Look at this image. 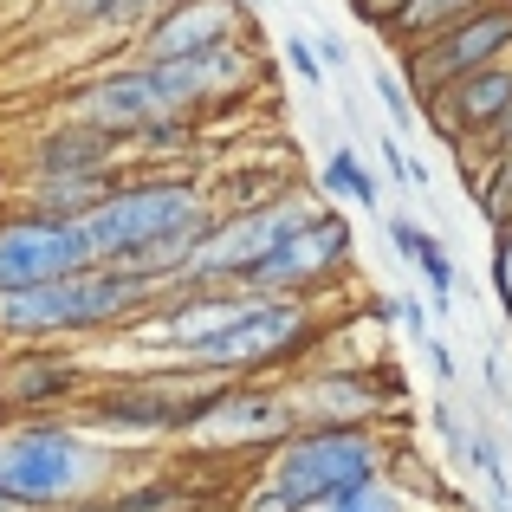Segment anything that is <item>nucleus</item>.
Wrapping results in <instances>:
<instances>
[{
    "instance_id": "f704fd0d",
    "label": "nucleus",
    "mask_w": 512,
    "mask_h": 512,
    "mask_svg": "<svg viewBox=\"0 0 512 512\" xmlns=\"http://www.w3.org/2000/svg\"><path fill=\"white\" fill-rule=\"evenodd\" d=\"M0 512H26V506H20V500H7V493H0Z\"/></svg>"
},
{
    "instance_id": "9d476101",
    "label": "nucleus",
    "mask_w": 512,
    "mask_h": 512,
    "mask_svg": "<svg viewBox=\"0 0 512 512\" xmlns=\"http://www.w3.org/2000/svg\"><path fill=\"white\" fill-rule=\"evenodd\" d=\"M240 39H260V20H253V0H182V7H163L130 33L124 59L137 65H188L201 52L240 46Z\"/></svg>"
},
{
    "instance_id": "393cba45",
    "label": "nucleus",
    "mask_w": 512,
    "mask_h": 512,
    "mask_svg": "<svg viewBox=\"0 0 512 512\" xmlns=\"http://www.w3.org/2000/svg\"><path fill=\"white\" fill-rule=\"evenodd\" d=\"M279 52H286V65H292V78H299L305 91H325V59H318V46H312V33H286L279 39Z\"/></svg>"
},
{
    "instance_id": "a211bd4d",
    "label": "nucleus",
    "mask_w": 512,
    "mask_h": 512,
    "mask_svg": "<svg viewBox=\"0 0 512 512\" xmlns=\"http://www.w3.org/2000/svg\"><path fill=\"white\" fill-rule=\"evenodd\" d=\"M33 20H46L52 33L98 39V33H137L143 13H137V0H46Z\"/></svg>"
},
{
    "instance_id": "ddd939ff",
    "label": "nucleus",
    "mask_w": 512,
    "mask_h": 512,
    "mask_svg": "<svg viewBox=\"0 0 512 512\" xmlns=\"http://www.w3.org/2000/svg\"><path fill=\"white\" fill-rule=\"evenodd\" d=\"M98 389L91 363L78 350L59 344H26V350H0V415L26 422V415H72L78 402Z\"/></svg>"
},
{
    "instance_id": "c9c22d12",
    "label": "nucleus",
    "mask_w": 512,
    "mask_h": 512,
    "mask_svg": "<svg viewBox=\"0 0 512 512\" xmlns=\"http://www.w3.org/2000/svg\"><path fill=\"white\" fill-rule=\"evenodd\" d=\"M65 512H104V500H91V506H65Z\"/></svg>"
},
{
    "instance_id": "9b49d317",
    "label": "nucleus",
    "mask_w": 512,
    "mask_h": 512,
    "mask_svg": "<svg viewBox=\"0 0 512 512\" xmlns=\"http://www.w3.org/2000/svg\"><path fill=\"white\" fill-rule=\"evenodd\" d=\"M292 435H299V409H292L286 383H227V396L188 441H195V454H214V461H227V454L273 461Z\"/></svg>"
},
{
    "instance_id": "0eeeda50",
    "label": "nucleus",
    "mask_w": 512,
    "mask_h": 512,
    "mask_svg": "<svg viewBox=\"0 0 512 512\" xmlns=\"http://www.w3.org/2000/svg\"><path fill=\"white\" fill-rule=\"evenodd\" d=\"M493 65H512V0H493V7L467 13L461 26L409 46L402 52V85L415 91V104H428L435 91L461 85L474 72H493Z\"/></svg>"
},
{
    "instance_id": "39448f33",
    "label": "nucleus",
    "mask_w": 512,
    "mask_h": 512,
    "mask_svg": "<svg viewBox=\"0 0 512 512\" xmlns=\"http://www.w3.org/2000/svg\"><path fill=\"white\" fill-rule=\"evenodd\" d=\"M325 208V201L312 195V188H299V195L286 201H266V208H234V214H214L208 240L195 247V266H188L182 286H201V292H240L247 286V273L260 260H273L279 247H286L292 234H299L312 214Z\"/></svg>"
},
{
    "instance_id": "412c9836",
    "label": "nucleus",
    "mask_w": 512,
    "mask_h": 512,
    "mask_svg": "<svg viewBox=\"0 0 512 512\" xmlns=\"http://www.w3.org/2000/svg\"><path fill=\"white\" fill-rule=\"evenodd\" d=\"M389 480H396L415 506H448V480H441L435 467L409 448V441H396V454H389Z\"/></svg>"
},
{
    "instance_id": "dca6fc26",
    "label": "nucleus",
    "mask_w": 512,
    "mask_h": 512,
    "mask_svg": "<svg viewBox=\"0 0 512 512\" xmlns=\"http://www.w3.org/2000/svg\"><path fill=\"white\" fill-rule=\"evenodd\" d=\"M208 500H214V487H208V480L137 467V474H124L111 493H104V512H201Z\"/></svg>"
},
{
    "instance_id": "5701e85b",
    "label": "nucleus",
    "mask_w": 512,
    "mask_h": 512,
    "mask_svg": "<svg viewBox=\"0 0 512 512\" xmlns=\"http://www.w3.org/2000/svg\"><path fill=\"white\" fill-rule=\"evenodd\" d=\"M325 512H415V500L383 474V480H370V487H357V493H344V500H331Z\"/></svg>"
},
{
    "instance_id": "4468645a",
    "label": "nucleus",
    "mask_w": 512,
    "mask_h": 512,
    "mask_svg": "<svg viewBox=\"0 0 512 512\" xmlns=\"http://www.w3.org/2000/svg\"><path fill=\"white\" fill-rule=\"evenodd\" d=\"M111 169H143V163L130 156L124 137L72 124V117H52L13 143V182H65V175H111Z\"/></svg>"
},
{
    "instance_id": "6ab92c4d",
    "label": "nucleus",
    "mask_w": 512,
    "mask_h": 512,
    "mask_svg": "<svg viewBox=\"0 0 512 512\" xmlns=\"http://www.w3.org/2000/svg\"><path fill=\"white\" fill-rule=\"evenodd\" d=\"M480 7H493V0H409V7H402L396 20L383 26V39H396V46L409 52V46H422V39H435V33H448V26H461L467 13H480Z\"/></svg>"
},
{
    "instance_id": "423d86ee",
    "label": "nucleus",
    "mask_w": 512,
    "mask_h": 512,
    "mask_svg": "<svg viewBox=\"0 0 512 512\" xmlns=\"http://www.w3.org/2000/svg\"><path fill=\"white\" fill-rule=\"evenodd\" d=\"M299 428H396L402 376L383 363H305L299 376H286Z\"/></svg>"
},
{
    "instance_id": "f03ea898",
    "label": "nucleus",
    "mask_w": 512,
    "mask_h": 512,
    "mask_svg": "<svg viewBox=\"0 0 512 512\" xmlns=\"http://www.w3.org/2000/svg\"><path fill=\"white\" fill-rule=\"evenodd\" d=\"M137 467L91 435L72 415H26V422H0V493L20 500L26 512H65L91 506Z\"/></svg>"
},
{
    "instance_id": "2f4dec72",
    "label": "nucleus",
    "mask_w": 512,
    "mask_h": 512,
    "mask_svg": "<svg viewBox=\"0 0 512 512\" xmlns=\"http://www.w3.org/2000/svg\"><path fill=\"white\" fill-rule=\"evenodd\" d=\"M312 46H318V59H325V72H331V65H338V72L350 65V46H344L338 33H325V26H318V33H312Z\"/></svg>"
},
{
    "instance_id": "2eb2a0df",
    "label": "nucleus",
    "mask_w": 512,
    "mask_h": 512,
    "mask_svg": "<svg viewBox=\"0 0 512 512\" xmlns=\"http://www.w3.org/2000/svg\"><path fill=\"white\" fill-rule=\"evenodd\" d=\"M506 117H512V65L474 72V78H461V85L435 91V98L422 104V124L435 130L441 143H454V156H461L467 143L480 150V143H487Z\"/></svg>"
},
{
    "instance_id": "c756f323",
    "label": "nucleus",
    "mask_w": 512,
    "mask_h": 512,
    "mask_svg": "<svg viewBox=\"0 0 512 512\" xmlns=\"http://www.w3.org/2000/svg\"><path fill=\"white\" fill-rule=\"evenodd\" d=\"M422 357H428V370H435V383H441V389L461 383V357H454V344H448V338H428Z\"/></svg>"
},
{
    "instance_id": "c85d7f7f",
    "label": "nucleus",
    "mask_w": 512,
    "mask_h": 512,
    "mask_svg": "<svg viewBox=\"0 0 512 512\" xmlns=\"http://www.w3.org/2000/svg\"><path fill=\"white\" fill-rule=\"evenodd\" d=\"M370 143H376V156H383L389 182H402V188H409V175H415V156L402 150V137H396V130H383V137H370Z\"/></svg>"
},
{
    "instance_id": "7ed1b4c3",
    "label": "nucleus",
    "mask_w": 512,
    "mask_h": 512,
    "mask_svg": "<svg viewBox=\"0 0 512 512\" xmlns=\"http://www.w3.org/2000/svg\"><path fill=\"white\" fill-rule=\"evenodd\" d=\"M156 305H163V286L143 279L137 266H85V273L52 279V286L7 292V299H0V350L130 331V325H143Z\"/></svg>"
},
{
    "instance_id": "20e7f679",
    "label": "nucleus",
    "mask_w": 512,
    "mask_h": 512,
    "mask_svg": "<svg viewBox=\"0 0 512 512\" xmlns=\"http://www.w3.org/2000/svg\"><path fill=\"white\" fill-rule=\"evenodd\" d=\"M389 454H396V435H383V428H299L266 461V474L299 500V512H325L331 500L383 480Z\"/></svg>"
},
{
    "instance_id": "bb28decb",
    "label": "nucleus",
    "mask_w": 512,
    "mask_h": 512,
    "mask_svg": "<svg viewBox=\"0 0 512 512\" xmlns=\"http://www.w3.org/2000/svg\"><path fill=\"white\" fill-rule=\"evenodd\" d=\"M389 318H396V325L415 338V350H428V338H435V305H428V299H415V292H396V299H389Z\"/></svg>"
},
{
    "instance_id": "f8f14e48",
    "label": "nucleus",
    "mask_w": 512,
    "mask_h": 512,
    "mask_svg": "<svg viewBox=\"0 0 512 512\" xmlns=\"http://www.w3.org/2000/svg\"><path fill=\"white\" fill-rule=\"evenodd\" d=\"M85 266H98L85 227L52 221V214H33V208H0V299L72 279Z\"/></svg>"
},
{
    "instance_id": "473e14b6",
    "label": "nucleus",
    "mask_w": 512,
    "mask_h": 512,
    "mask_svg": "<svg viewBox=\"0 0 512 512\" xmlns=\"http://www.w3.org/2000/svg\"><path fill=\"white\" fill-rule=\"evenodd\" d=\"M46 0H0V20H33Z\"/></svg>"
},
{
    "instance_id": "7c9ffc66",
    "label": "nucleus",
    "mask_w": 512,
    "mask_h": 512,
    "mask_svg": "<svg viewBox=\"0 0 512 512\" xmlns=\"http://www.w3.org/2000/svg\"><path fill=\"white\" fill-rule=\"evenodd\" d=\"M344 7H350V13H357V20H363V26H376V33H383V26H389V20H396V13H402V7H409V0H344Z\"/></svg>"
},
{
    "instance_id": "1a4fd4ad",
    "label": "nucleus",
    "mask_w": 512,
    "mask_h": 512,
    "mask_svg": "<svg viewBox=\"0 0 512 512\" xmlns=\"http://www.w3.org/2000/svg\"><path fill=\"white\" fill-rule=\"evenodd\" d=\"M350 260H357V247H350V221L338 208H318L312 221L273 253V260L253 266L240 292H260V299H312L318 305L325 292H338L350 279Z\"/></svg>"
},
{
    "instance_id": "aec40b11",
    "label": "nucleus",
    "mask_w": 512,
    "mask_h": 512,
    "mask_svg": "<svg viewBox=\"0 0 512 512\" xmlns=\"http://www.w3.org/2000/svg\"><path fill=\"white\" fill-rule=\"evenodd\" d=\"M318 195H338V201H350V208H363V214L383 208V182H376V169L363 163L350 143H338V150L325 156V169H318Z\"/></svg>"
},
{
    "instance_id": "e433bc0d",
    "label": "nucleus",
    "mask_w": 512,
    "mask_h": 512,
    "mask_svg": "<svg viewBox=\"0 0 512 512\" xmlns=\"http://www.w3.org/2000/svg\"><path fill=\"white\" fill-rule=\"evenodd\" d=\"M506 428H512V409H506Z\"/></svg>"
},
{
    "instance_id": "cd10ccee",
    "label": "nucleus",
    "mask_w": 512,
    "mask_h": 512,
    "mask_svg": "<svg viewBox=\"0 0 512 512\" xmlns=\"http://www.w3.org/2000/svg\"><path fill=\"white\" fill-rule=\"evenodd\" d=\"M493 292H500V312L512 325V214L493 227Z\"/></svg>"
},
{
    "instance_id": "b1692460",
    "label": "nucleus",
    "mask_w": 512,
    "mask_h": 512,
    "mask_svg": "<svg viewBox=\"0 0 512 512\" xmlns=\"http://www.w3.org/2000/svg\"><path fill=\"white\" fill-rule=\"evenodd\" d=\"M234 512H299V500H292V493H286V487H279V480L260 467V474H253L247 487L234 493Z\"/></svg>"
},
{
    "instance_id": "a878e982",
    "label": "nucleus",
    "mask_w": 512,
    "mask_h": 512,
    "mask_svg": "<svg viewBox=\"0 0 512 512\" xmlns=\"http://www.w3.org/2000/svg\"><path fill=\"white\" fill-rule=\"evenodd\" d=\"M428 422L441 428V441H448V454H454V461H467V441H474V422H461V402H454L448 389L435 396V409H428Z\"/></svg>"
},
{
    "instance_id": "6e6552de",
    "label": "nucleus",
    "mask_w": 512,
    "mask_h": 512,
    "mask_svg": "<svg viewBox=\"0 0 512 512\" xmlns=\"http://www.w3.org/2000/svg\"><path fill=\"white\" fill-rule=\"evenodd\" d=\"M59 117L72 124H91V130H111V137H137V130L163 124V117H182L169 98V78L163 65H137V59H117V65H98L85 72L72 91L59 98Z\"/></svg>"
},
{
    "instance_id": "f257e3e1",
    "label": "nucleus",
    "mask_w": 512,
    "mask_h": 512,
    "mask_svg": "<svg viewBox=\"0 0 512 512\" xmlns=\"http://www.w3.org/2000/svg\"><path fill=\"white\" fill-rule=\"evenodd\" d=\"M214 227V195L195 169H130L117 195L85 221L91 260L98 266H137L156 286H182L195 247Z\"/></svg>"
},
{
    "instance_id": "f3484780",
    "label": "nucleus",
    "mask_w": 512,
    "mask_h": 512,
    "mask_svg": "<svg viewBox=\"0 0 512 512\" xmlns=\"http://www.w3.org/2000/svg\"><path fill=\"white\" fill-rule=\"evenodd\" d=\"M383 234H389V247H396V260H409L415 273L428 279V305H435V318H448L454 312V260H448V247H441L415 214H389Z\"/></svg>"
},
{
    "instance_id": "72a5a7b5",
    "label": "nucleus",
    "mask_w": 512,
    "mask_h": 512,
    "mask_svg": "<svg viewBox=\"0 0 512 512\" xmlns=\"http://www.w3.org/2000/svg\"><path fill=\"white\" fill-rule=\"evenodd\" d=\"M163 7H182V0H137V13L150 20V13H163Z\"/></svg>"
},
{
    "instance_id": "4be33fe9",
    "label": "nucleus",
    "mask_w": 512,
    "mask_h": 512,
    "mask_svg": "<svg viewBox=\"0 0 512 512\" xmlns=\"http://www.w3.org/2000/svg\"><path fill=\"white\" fill-rule=\"evenodd\" d=\"M376 98H383V111H389V130H415L422 124V104H415V91L402 85V72H389V65H376Z\"/></svg>"
}]
</instances>
